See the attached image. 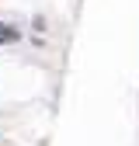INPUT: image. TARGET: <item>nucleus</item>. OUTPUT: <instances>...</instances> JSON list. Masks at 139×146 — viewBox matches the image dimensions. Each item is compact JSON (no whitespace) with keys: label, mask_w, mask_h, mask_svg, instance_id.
Listing matches in <instances>:
<instances>
[{"label":"nucleus","mask_w":139,"mask_h":146,"mask_svg":"<svg viewBox=\"0 0 139 146\" xmlns=\"http://www.w3.org/2000/svg\"><path fill=\"white\" fill-rule=\"evenodd\" d=\"M17 38H21V28H17V25H7V21H0V45H14Z\"/></svg>","instance_id":"f257e3e1"}]
</instances>
